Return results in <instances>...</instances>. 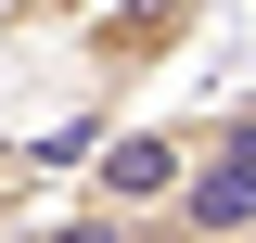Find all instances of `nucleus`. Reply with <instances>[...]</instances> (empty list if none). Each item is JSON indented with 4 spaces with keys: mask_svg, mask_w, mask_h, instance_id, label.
Wrapping results in <instances>:
<instances>
[{
    "mask_svg": "<svg viewBox=\"0 0 256 243\" xmlns=\"http://www.w3.org/2000/svg\"><path fill=\"white\" fill-rule=\"evenodd\" d=\"M205 13H218V0H90V13H77V102H90V116H128V102L205 38Z\"/></svg>",
    "mask_w": 256,
    "mask_h": 243,
    "instance_id": "f257e3e1",
    "label": "nucleus"
},
{
    "mask_svg": "<svg viewBox=\"0 0 256 243\" xmlns=\"http://www.w3.org/2000/svg\"><path fill=\"white\" fill-rule=\"evenodd\" d=\"M192 141H205V102L192 116H116L90 154H77V205H102V218H141V205H166L180 192V166H192Z\"/></svg>",
    "mask_w": 256,
    "mask_h": 243,
    "instance_id": "f03ea898",
    "label": "nucleus"
},
{
    "mask_svg": "<svg viewBox=\"0 0 256 243\" xmlns=\"http://www.w3.org/2000/svg\"><path fill=\"white\" fill-rule=\"evenodd\" d=\"M38 192H52V180H38V154L0 128V230H13V218H38Z\"/></svg>",
    "mask_w": 256,
    "mask_h": 243,
    "instance_id": "7ed1b4c3",
    "label": "nucleus"
}]
</instances>
